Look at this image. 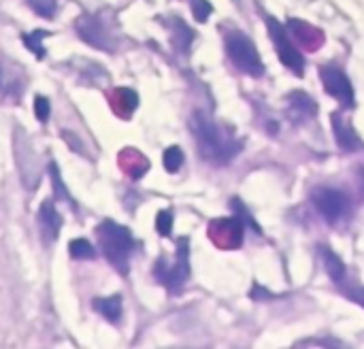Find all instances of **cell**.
I'll list each match as a JSON object with an SVG mask.
<instances>
[{
    "instance_id": "6da1fadb",
    "label": "cell",
    "mask_w": 364,
    "mask_h": 349,
    "mask_svg": "<svg viewBox=\"0 0 364 349\" xmlns=\"http://www.w3.org/2000/svg\"><path fill=\"white\" fill-rule=\"evenodd\" d=\"M190 130L196 139L200 156L213 164L230 162L243 147V143L235 136L232 128L218 124L209 113L200 109L190 115Z\"/></svg>"
},
{
    "instance_id": "7a4b0ae2",
    "label": "cell",
    "mask_w": 364,
    "mask_h": 349,
    "mask_svg": "<svg viewBox=\"0 0 364 349\" xmlns=\"http://www.w3.org/2000/svg\"><path fill=\"white\" fill-rule=\"evenodd\" d=\"M96 237H98L102 256L109 260V264L117 273L126 275L128 267H130V256L134 252V239H132L130 230L111 220H105L102 224H98Z\"/></svg>"
},
{
    "instance_id": "3957f363",
    "label": "cell",
    "mask_w": 364,
    "mask_h": 349,
    "mask_svg": "<svg viewBox=\"0 0 364 349\" xmlns=\"http://www.w3.org/2000/svg\"><path fill=\"white\" fill-rule=\"evenodd\" d=\"M226 53L239 70H243L252 77L264 75V64L260 60V53H258L254 41L245 32L232 30L226 34Z\"/></svg>"
},
{
    "instance_id": "277c9868",
    "label": "cell",
    "mask_w": 364,
    "mask_h": 349,
    "mask_svg": "<svg viewBox=\"0 0 364 349\" xmlns=\"http://www.w3.org/2000/svg\"><path fill=\"white\" fill-rule=\"evenodd\" d=\"M156 277L171 292H179L188 284V279H190V247H188V239H179L177 252H175V262L171 267L164 262V258L158 260Z\"/></svg>"
},
{
    "instance_id": "5b68a950",
    "label": "cell",
    "mask_w": 364,
    "mask_h": 349,
    "mask_svg": "<svg viewBox=\"0 0 364 349\" xmlns=\"http://www.w3.org/2000/svg\"><path fill=\"white\" fill-rule=\"evenodd\" d=\"M267 26H269V34H271V38H273V45H275V51H277L279 60H282L292 73H296L299 77H303L305 58L301 55V51L296 49V45L290 41L286 26L279 23L275 17H267Z\"/></svg>"
},
{
    "instance_id": "8992f818",
    "label": "cell",
    "mask_w": 364,
    "mask_h": 349,
    "mask_svg": "<svg viewBox=\"0 0 364 349\" xmlns=\"http://www.w3.org/2000/svg\"><path fill=\"white\" fill-rule=\"evenodd\" d=\"M311 200L318 213L328 224H339L350 211V198L341 190H335V188H316L311 192Z\"/></svg>"
},
{
    "instance_id": "52a82bcc",
    "label": "cell",
    "mask_w": 364,
    "mask_h": 349,
    "mask_svg": "<svg viewBox=\"0 0 364 349\" xmlns=\"http://www.w3.org/2000/svg\"><path fill=\"white\" fill-rule=\"evenodd\" d=\"M75 28H77L79 36L87 45H92V47H96L100 51H113L115 49L113 47V36L109 34V30L105 28V23L96 15H87V13L81 15L77 19V23H75Z\"/></svg>"
},
{
    "instance_id": "ba28073f",
    "label": "cell",
    "mask_w": 364,
    "mask_h": 349,
    "mask_svg": "<svg viewBox=\"0 0 364 349\" xmlns=\"http://www.w3.org/2000/svg\"><path fill=\"white\" fill-rule=\"evenodd\" d=\"M320 77H322V83H324L326 92L333 98H337L343 107H354V87H352V81L348 79V75L341 68L322 66Z\"/></svg>"
},
{
    "instance_id": "9c48e42d",
    "label": "cell",
    "mask_w": 364,
    "mask_h": 349,
    "mask_svg": "<svg viewBox=\"0 0 364 349\" xmlns=\"http://www.w3.org/2000/svg\"><path fill=\"white\" fill-rule=\"evenodd\" d=\"M243 224L237 220V218H230V220H215L209 224V237L215 241L218 247H224V249H232V247H239L241 241H243Z\"/></svg>"
},
{
    "instance_id": "30bf717a",
    "label": "cell",
    "mask_w": 364,
    "mask_h": 349,
    "mask_svg": "<svg viewBox=\"0 0 364 349\" xmlns=\"http://www.w3.org/2000/svg\"><path fill=\"white\" fill-rule=\"evenodd\" d=\"M331 122H333L335 139H337V143H339V147H341L343 151H350V154H352V151H358V149L363 147L358 132L354 130V126H352L341 113H333V115H331Z\"/></svg>"
},
{
    "instance_id": "8fae6325",
    "label": "cell",
    "mask_w": 364,
    "mask_h": 349,
    "mask_svg": "<svg viewBox=\"0 0 364 349\" xmlns=\"http://www.w3.org/2000/svg\"><path fill=\"white\" fill-rule=\"evenodd\" d=\"M38 226H41V232H43V241L45 243H53L60 235V228H62V215L55 211V205L53 200H45L41 205V211H38Z\"/></svg>"
},
{
    "instance_id": "7c38bea8",
    "label": "cell",
    "mask_w": 364,
    "mask_h": 349,
    "mask_svg": "<svg viewBox=\"0 0 364 349\" xmlns=\"http://www.w3.org/2000/svg\"><path fill=\"white\" fill-rule=\"evenodd\" d=\"M288 115L292 122H305L316 115V102L309 94L305 92H292L288 98Z\"/></svg>"
},
{
    "instance_id": "4fadbf2b",
    "label": "cell",
    "mask_w": 364,
    "mask_h": 349,
    "mask_svg": "<svg viewBox=\"0 0 364 349\" xmlns=\"http://www.w3.org/2000/svg\"><path fill=\"white\" fill-rule=\"evenodd\" d=\"M119 166L124 168L126 175H130L132 179H141L147 168H149V162L143 154H139L136 149H124L119 154Z\"/></svg>"
},
{
    "instance_id": "5bb4252c",
    "label": "cell",
    "mask_w": 364,
    "mask_h": 349,
    "mask_svg": "<svg viewBox=\"0 0 364 349\" xmlns=\"http://www.w3.org/2000/svg\"><path fill=\"white\" fill-rule=\"evenodd\" d=\"M92 305H94V309H96L107 322L117 324V322L122 320L124 307H122V296H119V294H113V296H107V299H96Z\"/></svg>"
},
{
    "instance_id": "9a60e30c",
    "label": "cell",
    "mask_w": 364,
    "mask_h": 349,
    "mask_svg": "<svg viewBox=\"0 0 364 349\" xmlns=\"http://www.w3.org/2000/svg\"><path fill=\"white\" fill-rule=\"evenodd\" d=\"M111 102H113L115 113H119V115H124V117H130V113H132V111L136 109V104H139V96H136L132 90H128V87H119V90H113Z\"/></svg>"
},
{
    "instance_id": "2e32d148",
    "label": "cell",
    "mask_w": 364,
    "mask_h": 349,
    "mask_svg": "<svg viewBox=\"0 0 364 349\" xmlns=\"http://www.w3.org/2000/svg\"><path fill=\"white\" fill-rule=\"evenodd\" d=\"M320 256L324 260V267H326V273L331 275V279L335 284H341L346 279V273H348L343 260L333 249H328V247H320Z\"/></svg>"
},
{
    "instance_id": "e0dca14e",
    "label": "cell",
    "mask_w": 364,
    "mask_h": 349,
    "mask_svg": "<svg viewBox=\"0 0 364 349\" xmlns=\"http://www.w3.org/2000/svg\"><path fill=\"white\" fill-rule=\"evenodd\" d=\"M288 26H290V30L294 32V36H296L303 45H307L309 49H316V47L320 45V41H314V36H322V34H320L314 26H309V23H305V21H301V19H290Z\"/></svg>"
},
{
    "instance_id": "ac0fdd59",
    "label": "cell",
    "mask_w": 364,
    "mask_h": 349,
    "mask_svg": "<svg viewBox=\"0 0 364 349\" xmlns=\"http://www.w3.org/2000/svg\"><path fill=\"white\" fill-rule=\"evenodd\" d=\"M173 30H175V36H173L175 47H177L179 51H188L190 45H192V41H194L192 28H188L179 17H175V19H173Z\"/></svg>"
},
{
    "instance_id": "d6986e66",
    "label": "cell",
    "mask_w": 364,
    "mask_h": 349,
    "mask_svg": "<svg viewBox=\"0 0 364 349\" xmlns=\"http://www.w3.org/2000/svg\"><path fill=\"white\" fill-rule=\"evenodd\" d=\"M49 36V32H45V30H34L32 34H23V43H26V47L38 58V60H43L45 58V47H43V38H47Z\"/></svg>"
},
{
    "instance_id": "ffe728a7",
    "label": "cell",
    "mask_w": 364,
    "mask_h": 349,
    "mask_svg": "<svg viewBox=\"0 0 364 349\" xmlns=\"http://www.w3.org/2000/svg\"><path fill=\"white\" fill-rule=\"evenodd\" d=\"M70 256L75 258V260H92L94 256H96V252H94V247L85 241V239H75V241H70Z\"/></svg>"
},
{
    "instance_id": "44dd1931",
    "label": "cell",
    "mask_w": 364,
    "mask_h": 349,
    "mask_svg": "<svg viewBox=\"0 0 364 349\" xmlns=\"http://www.w3.org/2000/svg\"><path fill=\"white\" fill-rule=\"evenodd\" d=\"M181 166H183V151H181V147H177V145L168 147L164 151V168L168 173H177Z\"/></svg>"
},
{
    "instance_id": "7402d4cb",
    "label": "cell",
    "mask_w": 364,
    "mask_h": 349,
    "mask_svg": "<svg viewBox=\"0 0 364 349\" xmlns=\"http://www.w3.org/2000/svg\"><path fill=\"white\" fill-rule=\"evenodd\" d=\"M32 11L38 13L45 19H53L58 13V0H28Z\"/></svg>"
},
{
    "instance_id": "603a6c76",
    "label": "cell",
    "mask_w": 364,
    "mask_h": 349,
    "mask_svg": "<svg viewBox=\"0 0 364 349\" xmlns=\"http://www.w3.org/2000/svg\"><path fill=\"white\" fill-rule=\"evenodd\" d=\"M0 92L11 94L13 98H19V92H21V85L15 83V75L6 73L2 66H0Z\"/></svg>"
},
{
    "instance_id": "cb8c5ba5",
    "label": "cell",
    "mask_w": 364,
    "mask_h": 349,
    "mask_svg": "<svg viewBox=\"0 0 364 349\" xmlns=\"http://www.w3.org/2000/svg\"><path fill=\"white\" fill-rule=\"evenodd\" d=\"M49 173H51V181H53V190H55V196H58V198H62V200H68V203L73 205V198H70L68 190H66V188L62 186V179H60V171H58L55 162H51V164H49Z\"/></svg>"
},
{
    "instance_id": "d4e9b609",
    "label": "cell",
    "mask_w": 364,
    "mask_h": 349,
    "mask_svg": "<svg viewBox=\"0 0 364 349\" xmlns=\"http://www.w3.org/2000/svg\"><path fill=\"white\" fill-rule=\"evenodd\" d=\"M156 230L162 237H168L171 235V230H173V213L168 209H164V211L158 213V218H156Z\"/></svg>"
},
{
    "instance_id": "484cf974",
    "label": "cell",
    "mask_w": 364,
    "mask_h": 349,
    "mask_svg": "<svg viewBox=\"0 0 364 349\" xmlns=\"http://www.w3.org/2000/svg\"><path fill=\"white\" fill-rule=\"evenodd\" d=\"M190 2H192V13H194V19H196L198 23L207 21V17H209V15H211V11H213L211 2H209V0H190Z\"/></svg>"
},
{
    "instance_id": "4316f807",
    "label": "cell",
    "mask_w": 364,
    "mask_h": 349,
    "mask_svg": "<svg viewBox=\"0 0 364 349\" xmlns=\"http://www.w3.org/2000/svg\"><path fill=\"white\" fill-rule=\"evenodd\" d=\"M34 113H36L38 122H43V124L49 119V115H51V104H49V100H47L45 96H36V100H34Z\"/></svg>"
},
{
    "instance_id": "83f0119b",
    "label": "cell",
    "mask_w": 364,
    "mask_h": 349,
    "mask_svg": "<svg viewBox=\"0 0 364 349\" xmlns=\"http://www.w3.org/2000/svg\"><path fill=\"white\" fill-rule=\"evenodd\" d=\"M346 294L352 299V301H356L358 305H363L364 307V288H360V286H354V288H348L346 290Z\"/></svg>"
}]
</instances>
